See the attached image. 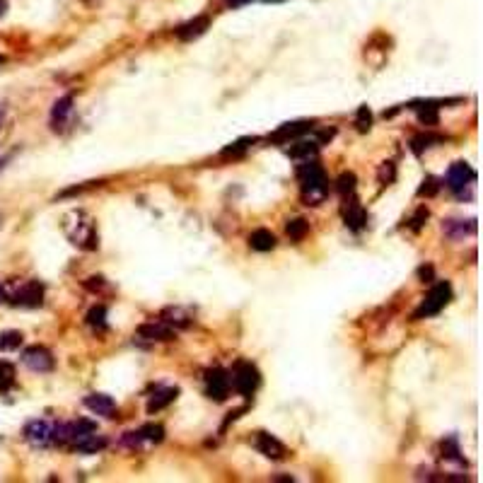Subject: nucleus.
Masks as SVG:
<instances>
[{"mask_svg": "<svg viewBox=\"0 0 483 483\" xmlns=\"http://www.w3.org/2000/svg\"><path fill=\"white\" fill-rule=\"evenodd\" d=\"M63 232L70 240V244H75L78 249H85V252H92L99 244V237H97V225L92 220V215L85 211H68L63 215Z\"/></svg>", "mask_w": 483, "mask_h": 483, "instance_id": "1", "label": "nucleus"}, {"mask_svg": "<svg viewBox=\"0 0 483 483\" xmlns=\"http://www.w3.org/2000/svg\"><path fill=\"white\" fill-rule=\"evenodd\" d=\"M297 181H300L302 198L307 206H319V203L329 196L327 174H324L322 165H317V162L304 160V165H300V170H297Z\"/></svg>", "mask_w": 483, "mask_h": 483, "instance_id": "2", "label": "nucleus"}, {"mask_svg": "<svg viewBox=\"0 0 483 483\" xmlns=\"http://www.w3.org/2000/svg\"><path fill=\"white\" fill-rule=\"evenodd\" d=\"M452 300V286L450 283H437V286L430 288V293L425 295V300L420 302V307L416 309L414 319H428L440 314L442 309L447 307V302Z\"/></svg>", "mask_w": 483, "mask_h": 483, "instance_id": "3", "label": "nucleus"}, {"mask_svg": "<svg viewBox=\"0 0 483 483\" xmlns=\"http://www.w3.org/2000/svg\"><path fill=\"white\" fill-rule=\"evenodd\" d=\"M230 384L235 386L237 394L252 396L259 389V384H261V377H259V370L252 363H237L235 370H232Z\"/></svg>", "mask_w": 483, "mask_h": 483, "instance_id": "4", "label": "nucleus"}, {"mask_svg": "<svg viewBox=\"0 0 483 483\" xmlns=\"http://www.w3.org/2000/svg\"><path fill=\"white\" fill-rule=\"evenodd\" d=\"M10 302H13L15 307H42L44 304V286L39 281L22 283V286L10 295Z\"/></svg>", "mask_w": 483, "mask_h": 483, "instance_id": "5", "label": "nucleus"}, {"mask_svg": "<svg viewBox=\"0 0 483 483\" xmlns=\"http://www.w3.org/2000/svg\"><path fill=\"white\" fill-rule=\"evenodd\" d=\"M22 363L27 365L32 373H51L54 370V355L44 345H29L22 353Z\"/></svg>", "mask_w": 483, "mask_h": 483, "instance_id": "6", "label": "nucleus"}, {"mask_svg": "<svg viewBox=\"0 0 483 483\" xmlns=\"http://www.w3.org/2000/svg\"><path fill=\"white\" fill-rule=\"evenodd\" d=\"M24 440L37 450H44L54 442V425L49 420H32L24 425Z\"/></svg>", "mask_w": 483, "mask_h": 483, "instance_id": "7", "label": "nucleus"}, {"mask_svg": "<svg viewBox=\"0 0 483 483\" xmlns=\"http://www.w3.org/2000/svg\"><path fill=\"white\" fill-rule=\"evenodd\" d=\"M476 181V172L471 170L466 162H455L447 172V186L455 193H464L466 186H471Z\"/></svg>", "mask_w": 483, "mask_h": 483, "instance_id": "8", "label": "nucleus"}, {"mask_svg": "<svg viewBox=\"0 0 483 483\" xmlns=\"http://www.w3.org/2000/svg\"><path fill=\"white\" fill-rule=\"evenodd\" d=\"M254 447H256L263 457H268V459H273V461H281L288 457L286 445H283L278 437H273L271 433H256V437H254Z\"/></svg>", "mask_w": 483, "mask_h": 483, "instance_id": "9", "label": "nucleus"}, {"mask_svg": "<svg viewBox=\"0 0 483 483\" xmlns=\"http://www.w3.org/2000/svg\"><path fill=\"white\" fill-rule=\"evenodd\" d=\"M206 386H208V396L215 401H225L227 394H230V375L225 370L215 368L206 375Z\"/></svg>", "mask_w": 483, "mask_h": 483, "instance_id": "10", "label": "nucleus"}, {"mask_svg": "<svg viewBox=\"0 0 483 483\" xmlns=\"http://www.w3.org/2000/svg\"><path fill=\"white\" fill-rule=\"evenodd\" d=\"M138 338L143 341H172L174 338V331L172 327H167L165 322H147L138 327Z\"/></svg>", "mask_w": 483, "mask_h": 483, "instance_id": "11", "label": "nucleus"}, {"mask_svg": "<svg viewBox=\"0 0 483 483\" xmlns=\"http://www.w3.org/2000/svg\"><path fill=\"white\" fill-rule=\"evenodd\" d=\"M442 230L450 240L459 242L466 235H474L476 232V220H445L442 222Z\"/></svg>", "mask_w": 483, "mask_h": 483, "instance_id": "12", "label": "nucleus"}, {"mask_svg": "<svg viewBox=\"0 0 483 483\" xmlns=\"http://www.w3.org/2000/svg\"><path fill=\"white\" fill-rule=\"evenodd\" d=\"M211 27V17H196V19H191V22H186V24H181L179 29H177V37L181 39V42H191V39H198L201 34H206V29Z\"/></svg>", "mask_w": 483, "mask_h": 483, "instance_id": "13", "label": "nucleus"}, {"mask_svg": "<svg viewBox=\"0 0 483 483\" xmlns=\"http://www.w3.org/2000/svg\"><path fill=\"white\" fill-rule=\"evenodd\" d=\"M85 406H88L92 414L106 416V418H111V414L116 411L114 399H111V396H106V394H90V396H85Z\"/></svg>", "mask_w": 483, "mask_h": 483, "instance_id": "14", "label": "nucleus"}, {"mask_svg": "<svg viewBox=\"0 0 483 483\" xmlns=\"http://www.w3.org/2000/svg\"><path fill=\"white\" fill-rule=\"evenodd\" d=\"M177 394H179L177 386H162V389H157L155 394L150 396V401H147V414H157V411H162L165 406H170L172 401L177 399Z\"/></svg>", "mask_w": 483, "mask_h": 483, "instance_id": "15", "label": "nucleus"}, {"mask_svg": "<svg viewBox=\"0 0 483 483\" xmlns=\"http://www.w3.org/2000/svg\"><path fill=\"white\" fill-rule=\"evenodd\" d=\"M312 131V124L309 121H297V124H286L281 126V129L276 131V133L271 136L273 140H295V138H302L304 133H309Z\"/></svg>", "mask_w": 483, "mask_h": 483, "instance_id": "16", "label": "nucleus"}, {"mask_svg": "<svg viewBox=\"0 0 483 483\" xmlns=\"http://www.w3.org/2000/svg\"><path fill=\"white\" fill-rule=\"evenodd\" d=\"M343 218H345V225H348L353 232L363 230L365 220H368V215H365L363 206H360V203L355 201L353 196H350V203H348V208H345V215Z\"/></svg>", "mask_w": 483, "mask_h": 483, "instance_id": "17", "label": "nucleus"}, {"mask_svg": "<svg viewBox=\"0 0 483 483\" xmlns=\"http://www.w3.org/2000/svg\"><path fill=\"white\" fill-rule=\"evenodd\" d=\"M319 150V140H304V138H295V143L290 145L288 155L293 160H309L312 155H317Z\"/></svg>", "mask_w": 483, "mask_h": 483, "instance_id": "18", "label": "nucleus"}, {"mask_svg": "<svg viewBox=\"0 0 483 483\" xmlns=\"http://www.w3.org/2000/svg\"><path fill=\"white\" fill-rule=\"evenodd\" d=\"M162 322L167 324V327H174V329H186L191 327V314L184 312L181 307H167L165 312H162Z\"/></svg>", "mask_w": 483, "mask_h": 483, "instance_id": "19", "label": "nucleus"}, {"mask_svg": "<svg viewBox=\"0 0 483 483\" xmlns=\"http://www.w3.org/2000/svg\"><path fill=\"white\" fill-rule=\"evenodd\" d=\"M70 114H73V97L65 95V97H60V99L56 101L54 111H51V124H54V129L58 124H65Z\"/></svg>", "mask_w": 483, "mask_h": 483, "instance_id": "20", "label": "nucleus"}, {"mask_svg": "<svg viewBox=\"0 0 483 483\" xmlns=\"http://www.w3.org/2000/svg\"><path fill=\"white\" fill-rule=\"evenodd\" d=\"M73 447H75V452H80V455H95V452H99L106 447V437L92 433L88 437H83V440H78Z\"/></svg>", "mask_w": 483, "mask_h": 483, "instance_id": "21", "label": "nucleus"}, {"mask_svg": "<svg viewBox=\"0 0 483 483\" xmlns=\"http://www.w3.org/2000/svg\"><path fill=\"white\" fill-rule=\"evenodd\" d=\"M249 244L256 252H271L276 247V235L271 230H254L252 237H249Z\"/></svg>", "mask_w": 483, "mask_h": 483, "instance_id": "22", "label": "nucleus"}, {"mask_svg": "<svg viewBox=\"0 0 483 483\" xmlns=\"http://www.w3.org/2000/svg\"><path fill=\"white\" fill-rule=\"evenodd\" d=\"M288 237L293 242H300V240H304V235L309 232V222L307 220H302V218H295V220H290L288 222Z\"/></svg>", "mask_w": 483, "mask_h": 483, "instance_id": "23", "label": "nucleus"}, {"mask_svg": "<svg viewBox=\"0 0 483 483\" xmlns=\"http://www.w3.org/2000/svg\"><path fill=\"white\" fill-rule=\"evenodd\" d=\"M88 324L92 329H97V331H104V329H106V307H104V304H97V307L90 309Z\"/></svg>", "mask_w": 483, "mask_h": 483, "instance_id": "24", "label": "nucleus"}, {"mask_svg": "<svg viewBox=\"0 0 483 483\" xmlns=\"http://www.w3.org/2000/svg\"><path fill=\"white\" fill-rule=\"evenodd\" d=\"M433 143H442V136H433V133H423V136H416L414 140H411V150L416 152V155H420L423 150H428Z\"/></svg>", "mask_w": 483, "mask_h": 483, "instance_id": "25", "label": "nucleus"}, {"mask_svg": "<svg viewBox=\"0 0 483 483\" xmlns=\"http://www.w3.org/2000/svg\"><path fill=\"white\" fill-rule=\"evenodd\" d=\"M442 457L450 461H464L461 459V452H459V445H457L455 437H447V440H442Z\"/></svg>", "mask_w": 483, "mask_h": 483, "instance_id": "26", "label": "nucleus"}, {"mask_svg": "<svg viewBox=\"0 0 483 483\" xmlns=\"http://www.w3.org/2000/svg\"><path fill=\"white\" fill-rule=\"evenodd\" d=\"M15 384V368L5 360H0V391H8Z\"/></svg>", "mask_w": 483, "mask_h": 483, "instance_id": "27", "label": "nucleus"}, {"mask_svg": "<svg viewBox=\"0 0 483 483\" xmlns=\"http://www.w3.org/2000/svg\"><path fill=\"white\" fill-rule=\"evenodd\" d=\"M338 193L341 196H353L355 191V174L353 172H343V174L338 177Z\"/></svg>", "mask_w": 483, "mask_h": 483, "instance_id": "28", "label": "nucleus"}, {"mask_svg": "<svg viewBox=\"0 0 483 483\" xmlns=\"http://www.w3.org/2000/svg\"><path fill=\"white\" fill-rule=\"evenodd\" d=\"M138 433L147 442H162V437H165V428H162V425H152L150 423V425H143Z\"/></svg>", "mask_w": 483, "mask_h": 483, "instance_id": "29", "label": "nucleus"}, {"mask_svg": "<svg viewBox=\"0 0 483 483\" xmlns=\"http://www.w3.org/2000/svg\"><path fill=\"white\" fill-rule=\"evenodd\" d=\"M19 343H22V334L19 331H5L0 336V350H15L19 348Z\"/></svg>", "mask_w": 483, "mask_h": 483, "instance_id": "30", "label": "nucleus"}, {"mask_svg": "<svg viewBox=\"0 0 483 483\" xmlns=\"http://www.w3.org/2000/svg\"><path fill=\"white\" fill-rule=\"evenodd\" d=\"M418 109V119L428 126H435L437 124V111L433 104H423V106H416Z\"/></svg>", "mask_w": 483, "mask_h": 483, "instance_id": "31", "label": "nucleus"}, {"mask_svg": "<svg viewBox=\"0 0 483 483\" xmlns=\"http://www.w3.org/2000/svg\"><path fill=\"white\" fill-rule=\"evenodd\" d=\"M379 181L382 184H391L394 181V177H396V167H394V162H384L382 167H379Z\"/></svg>", "mask_w": 483, "mask_h": 483, "instance_id": "32", "label": "nucleus"}, {"mask_svg": "<svg viewBox=\"0 0 483 483\" xmlns=\"http://www.w3.org/2000/svg\"><path fill=\"white\" fill-rule=\"evenodd\" d=\"M254 138H242V140H237V143H232L230 147H225L222 150V157H230V155H240V152L247 150V143H252Z\"/></svg>", "mask_w": 483, "mask_h": 483, "instance_id": "33", "label": "nucleus"}, {"mask_svg": "<svg viewBox=\"0 0 483 483\" xmlns=\"http://www.w3.org/2000/svg\"><path fill=\"white\" fill-rule=\"evenodd\" d=\"M355 124H358L360 131H368L370 129V124H373V116H370L368 106H360V109H358V121H355Z\"/></svg>", "mask_w": 483, "mask_h": 483, "instance_id": "34", "label": "nucleus"}, {"mask_svg": "<svg viewBox=\"0 0 483 483\" xmlns=\"http://www.w3.org/2000/svg\"><path fill=\"white\" fill-rule=\"evenodd\" d=\"M435 193H437V181L433 177H428V179L423 181V186L418 189V196H435Z\"/></svg>", "mask_w": 483, "mask_h": 483, "instance_id": "35", "label": "nucleus"}, {"mask_svg": "<svg viewBox=\"0 0 483 483\" xmlns=\"http://www.w3.org/2000/svg\"><path fill=\"white\" fill-rule=\"evenodd\" d=\"M423 220H428V208H420L418 213H416V218L411 220V227L414 230H420V225H423Z\"/></svg>", "mask_w": 483, "mask_h": 483, "instance_id": "36", "label": "nucleus"}, {"mask_svg": "<svg viewBox=\"0 0 483 483\" xmlns=\"http://www.w3.org/2000/svg\"><path fill=\"white\" fill-rule=\"evenodd\" d=\"M247 3H252V0H225V5H230V8H242Z\"/></svg>", "mask_w": 483, "mask_h": 483, "instance_id": "37", "label": "nucleus"}, {"mask_svg": "<svg viewBox=\"0 0 483 483\" xmlns=\"http://www.w3.org/2000/svg\"><path fill=\"white\" fill-rule=\"evenodd\" d=\"M430 276H433V268H420V278H430Z\"/></svg>", "mask_w": 483, "mask_h": 483, "instance_id": "38", "label": "nucleus"}, {"mask_svg": "<svg viewBox=\"0 0 483 483\" xmlns=\"http://www.w3.org/2000/svg\"><path fill=\"white\" fill-rule=\"evenodd\" d=\"M5 10H8V0H0V17L5 15Z\"/></svg>", "mask_w": 483, "mask_h": 483, "instance_id": "39", "label": "nucleus"}, {"mask_svg": "<svg viewBox=\"0 0 483 483\" xmlns=\"http://www.w3.org/2000/svg\"><path fill=\"white\" fill-rule=\"evenodd\" d=\"M0 302H5V290H3V286H0Z\"/></svg>", "mask_w": 483, "mask_h": 483, "instance_id": "40", "label": "nucleus"}, {"mask_svg": "<svg viewBox=\"0 0 483 483\" xmlns=\"http://www.w3.org/2000/svg\"><path fill=\"white\" fill-rule=\"evenodd\" d=\"M0 124H3V109H0Z\"/></svg>", "mask_w": 483, "mask_h": 483, "instance_id": "41", "label": "nucleus"}, {"mask_svg": "<svg viewBox=\"0 0 483 483\" xmlns=\"http://www.w3.org/2000/svg\"><path fill=\"white\" fill-rule=\"evenodd\" d=\"M0 230H3V215H0Z\"/></svg>", "mask_w": 483, "mask_h": 483, "instance_id": "42", "label": "nucleus"}, {"mask_svg": "<svg viewBox=\"0 0 483 483\" xmlns=\"http://www.w3.org/2000/svg\"><path fill=\"white\" fill-rule=\"evenodd\" d=\"M3 165H5V160H0V170H3Z\"/></svg>", "mask_w": 483, "mask_h": 483, "instance_id": "43", "label": "nucleus"}]
</instances>
